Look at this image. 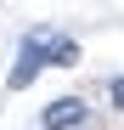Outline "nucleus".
<instances>
[{"instance_id": "nucleus-1", "label": "nucleus", "mask_w": 124, "mask_h": 130, "mask_svg": "<svg viewBox=\"0 0 124 130\" xmlns=\"http://www.w3.org/2000/svg\"><path fill=\"white\" fill-rule=\"evenodd\" d=\"M45 40H51V34H39V28L23 40V51H17V68L6 74V85H11V91H28V85H34V74L45 68Z\"/></svg>"}, {"instance_id": "nucleus-2", "label": "nucleus", "mask_w": 124, "mask_h": 130, "mask_svg": "<svg viewBox=\"0 0 124 130\" xmlns=\"http://www.w3.org/2000/svg\"><path fill=\"white\" fill-rule=\"evenodd\" d=\"M85 119H90V107L79 96H56V102H45V119H39V124H45V130H79Z\"/></svg>"}, {"instance_id": "nucleus-3", "label": "nucleus", "mask_w": 124, "mask_h": 130, "mask_svg": "<svg viewBox=\"0 0 124 130\" xmlns=\"http://www.w3.org/2000/svg\"><path fill=\"white\" fill-rule=\"evenodd\" d=\"M73 62H79V45H73V40H45V68H73Z\"/></svg>"}, {"instance_id": "nucleus-4", "label": "nucleus", "mask_w": 124, "mask_h": 130, "mask_svg": "<svg viewBox=\"0 0 124 130\" xmlns=\"http://www.w3.org/2000/svg\"><path fill=\"white\" fill-rule=\"evenodd\" d=\"M107 102H113L118 113H124V74H118V79H107Z\"/></svg>"}]
</instances>
